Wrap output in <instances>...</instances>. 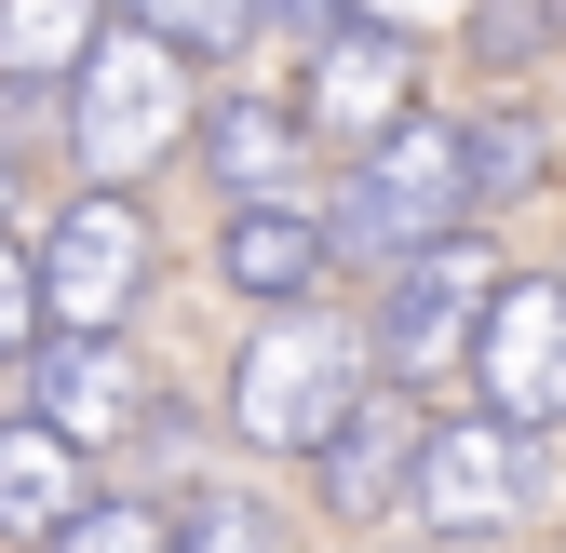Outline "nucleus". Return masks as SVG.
<instances>
[{
    "label": "nucleus",
    "instance_id": "f257e3e1",
    "mask_svg": "<svg viewBox=\"0 0 566 553\" xmlns=\"http://www.w3.org/2000/svg\"><path fill=\"white\" fill-rule=\"evenodd\" d=\"M432 230H472V149H459V122L405 108V122H378V135H365V163H350L337 217H324V257L391 270V257H418Z\"/></svg>",
    "mask_w": 566,
    "mask_h": 553
},
{
    "label": "nucleus",
    "instance_id": "f03ea898",
    "mask_svg": "<svg viewBox=\"0 0 566 553\" xmlns=\"http://www.w3.org/2000/svg\"><path fill=\"white\" fill-rule=\"evenodd\" d=\"M350 392H365V324L283 298V311L243 337V365H230V432L270 446V459H311V446L350 419Z\"/></svg>",
    "mask_w": 566,
    "mask_h": 553
},
{
    "label": "nucleus",
    "instance_id": "7ed1b4c3",
    "mask_svg": "<svg viewBox=\"0 0 566 553\" xmlns=\"http://www.w3.org/2000/svg\"><path fill=\"white\" fill-rule=\"evenodd\" d=\"M189 122V54H163L149 28H95V54L67 67V163L95 189H135Z\"/></svg>",
    "mask_w": 566,
    "mask_h": 553
},
{
    "label": "nucleus",
    "instance_id": "20e7f679",
    "mask_svg": "<svg viewBox=\"0 0 566 553\" xmlns=\"http://www.w3.org/2000/svg\"><path fill=\"white\" fill-rule=\"evenodd\" d=\"M28 419L54 432V446H135V432H149V378H135V352H122V337L108 324H41L28 337Z\"/></svg>",
    "mask_w": 566,
    "mask_h": 553
},
{
    "label": "nucleus",
    "instance_id": "39448f33",
    "mask_svg": "<svg viewBox=\"0 0 566 553\" xmlns=\"http://www.w3.org/2000/svg\"><path fill=\"white\" fill-rule=\"evenodd\" d=\"M41 324H122L135 284H149V217H135V189H67V217L41 230Z\"/></svg>",
    "mask_w": 566,
    "mask_h": 553
},
{
    "label": "nucleus",
    "instance_id": "423d86ee",
    "mask_svg": "<svg viewBox=\"0 0 566 553\" xmlns=\"http://www.w3.org/2000/svg\"><path fill=\"white\" fill-rule=\"evenodd\" d=\"M472 378H485V419H513V432H566V284H485L472 311Z\"/></svg>",
    "mask_w": 566,
    "mask_h": 553
},
{
    "label": "nucleus",
    "instance_id": "0eeeda50",
    "mask_svg": "<svg viewBox=\"0 0 566 553\" xmlns=\"http://www.w3.org/2000/svg\"><path fill=\"white\" fill-rule=\"evenodd\" d=\"M485 243L472 230H432L418 257H391V311H378V337H365V365H391V392L405 378H446L459 365V337H472V311H485Z\"/></svg>",
    "mask_w": 566,
    "mask_h": 553
},
{
    "label": "nucleus",
    "instance_id": "6e6552de",
    "mask_svg": "<svg viewBox=\"0 0 566 553\" xmlns=\"http://www.w3.org/2000/svg\"><path fill=\"white\" fill-rule=\"evenodd\" d=\"M526 446H539V432H513V419H446V432H418V472H405L418 526H432V540H485V526H513L526 487H539Z\"/></svg>",
    "mask_w": 566,
    "mask_h": 553
},
{
    "label": "nucleus",
    "instance_id": "1a4fd4ad",
    "mask_svg": "<svg viewBox=\"0 0 566 553\" xmlns=\"http://www.w3.org/2000/svg\"><path fill=\"white\" fill-rule=\"evenodd\" d=\"M405 95H418V41H405V28H378V14H337V28H324V54H311L297 135H350V149H365L378 122H405Z\"/></svg>",
    "mask_w": 566,
    "mask_h": 553
},
{
    "label": "nucleus",
    "instance_id": "9d476101",
    "mask_svg": "<svg viewBox=\"0 0 566 553\" xmlns=\"http://www.w3.org/2000/svg\"><path fill=\"white\" fill-rule=\"evenodd\" d=\"M418 432H432V419H405V405H365V392H350V419L311 446V459H324V500H337V513H391L405 472H418Z\"/></svg>",
    "mask_w": 566,
    "mask_h": 553
},
{
    "label": "nucleus",
    "instance_id": "9b49d317",
    "mask_svg": "<svg viewBox=\"0 0 566 553\" xmlns=\"http://www.w3.org/2000/svg\"><path fill=\"white\" fill-rule=\"evenodd\" d=\"M217 270H230L243 298H270V311H283V298H311V284H324V217H297L283 189H256L243 217L217 230Z\"/></svg>",
    "mask_w": 566,
    "mask_h": 553
},
{
    "label": "nucleus",
    "instance_id": "f8f14e48",
    "mask_svg": "<svg viewBox=\"0 0 566 553\" xmlns=\"http://www.w3.org/2000/svg\"><path fill=\"white\" fill-rule=\"evenodd\" d=\"M202 163L230 176V202L283 189V176H297V108H283V95H217V108H202Z\"/></svg>",
    "mask_w": 566,
    "mask_h": 553
},
{
    "label": "nucleus",
    "instance_id": "ddd939ff",
    "mask_svg": "<svg viewBox=\"0 0 566 553\" xmlns=\"http://www.w3.org/2000/svg\"><path fill=\"white\" fill-rule=\"evenodd\" d=\"M67 500H82V446H54L41 419H0V540H54Z\"/></svg>",
    "mask_w": 566,
    "mask_h": 553
},
{
    "label": "nucleus",
    "instance_id": "4468645a",
    "mask_svg": "<svg viewBox=\"0 0 566 553\" xmlns=\"http://www.w3.org/2000/svg\"><path fill=\"white\" fill-rule=\"evenodd\" d=\"M95 28H108V0H0V82L54 95L67 67L95 54Z\"/></svg>",
    "mask_w": 566,
    "mask_h": 553
},
{
    "label": "nucleus",
    "instance_id": "2eb2a0df",
    "mask_svg": "<svg viewBox=\"0 0 566 553\" xmlns=\"http://www.w3.org/2000/svg\"><path fill=\"white\" fill-rule=\"evenodd\" d=\"M108 14H122V28H149V41H163V54H189V67L256 41V0H108Z\"/></svg>",
    "mask_w": 566,
    "mask_h": 553
},
{
    "label": "nucleus",
    "instance_id": "dca6fc26",
    "mask_svg": "<svg viewBox=\"0 0 566 553\" xmlns=\"http://www.w3.org/2000/svg\"><path fill=\"white\" fill-rule=\"evenodd\" d=\"M459 149H472V217H500L513 189H539V122H526V108H500V122H472Z\"/></svg>",
    "mask_w": 566,
    "mask_h": 553
},
{
    "label": "nucleus",
    "instance_id": "f3484780",
    "mask_svg": "<svg viewBox=\"0 0 566 553\" xmlns=\"http://www.w3.org/2000/svg\"><path fill=\"white\" fill-rule=\"evenodd\" d=\"M163 553H283V526H270L243 487H202V500L163 526Z\"/></svg>",
    "mask_w": 566,
    "mask_h": 553
},
{
    "label": "nucleus",
    "instance_id": "a211bd4d",
    "mask_svg": "<svg viewBox=\"0 0 566 553\" xmlns=\"http://www.w3.org/2000/svg\"><path fill=\"white\" fill-rule=\"evenodd\" d=\"M41 553H163V513L149 500H67Z\"/></svg>",
    "mask_w": 566,
    "mask_h": 553
},
{
    "label": "nucleus",
    "instance_id": "6ab92c4d",
    "mask_svg": "<svg viewBox=\"0 0 566 553\" xmlns=\"http://www.w3.org/2000/svg\"><path fill=\"white\" fill-rule=\"evenodd\" d=\"M28 337H41V270H28V243H14V230H0V365H14Z\"/></svg>",
    "mask_w": 566,
    "mask_h": 553
},
{
    "label": "nucleus",
    "instance_id": "aec40b11",
    "mask_svg": "<svg viewBox=\"0 0 566 553\" xmlns=\"http://www.w3.org/2000/svg\"><path fill=\"white\" fill-rule=\"evenodd\" d=\"M539 28H553L539 0H485V14H472V54H485V67H526V54H539Z\"/></svg>",
    "mask_w": 566,
    "mask_h": 553
}]
</instances>
